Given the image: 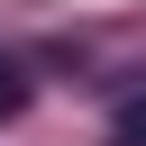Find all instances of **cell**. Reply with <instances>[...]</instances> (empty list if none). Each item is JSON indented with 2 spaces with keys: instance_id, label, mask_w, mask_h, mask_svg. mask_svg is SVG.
Segmentation results:
<instances>
[{
  "instance_id": "obj_1",
  "label": "cell",
  "mask_w": 146,
  "mask_h": 146,
  "mask_svg": "<svg viewBox=\"0 0 146 146\" xmlns=\"http://www.w3.org/2000/svg\"><path fill=\"white\" fill-rule=\"evenodd\" d=\"M110 146H146V100H128V110L110 119Z\"/></svg>"
},
{
  "instance_id": "obj_2",
  "label": "cell",
  "mask_w": 146,
  "mask_h": 146,
  "mask_svg": "<svg viewBox=\"0 0 146 146\" xmlns=\"http://www.w3.org/2000/svg\"><path fill=\"white\" fill-rule=\"evenodd\" d=\"M18 100H27V82H18L9 64H0V119H18Z\"/></svg>"
}]
</instances>
